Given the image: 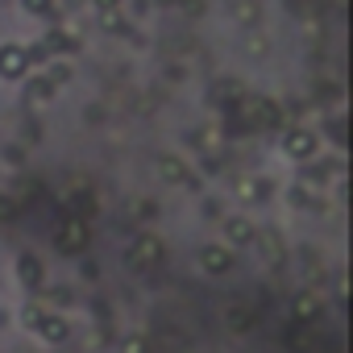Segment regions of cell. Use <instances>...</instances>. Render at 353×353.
Masks as SVG:
<instances>
[{
    "label": "cell",
    "instance_id": "277c9868",
    "mask_svg": "<svg viewBox=\"0 0 353 353\" xmlns=\"http://www.w3.org/2000/svg\"><path fill=\"white\" fill-rule=\"evenodd\" d=\"M121 0H96V9H117Z\"/></svg>",
    "mask_w": 353,
    "mask_h": 353
},
{
    "label": "cell",
    "instance_id": "3957f363",
    "mask_svg": "<svg viewBox=\"0 0 353 353\" xmlns=\"http://www.w3.org/2000/svg\"><path fill=\"white\" fill-rule=\"evenodd\" d=\"M26 9H34V13H50V0H26Z\"/></svg>",
    "mask_w": 353,
    "mask_h": 353
},
{
    "label": "cell",
    "instance_id": "7a4b0ae2",
    "mask_svg": "<svg viewBox=\"0 0 353 353\" xmlns=\"http://www.w3.org/2000/svg\"><path fill=\"white\" fill-rule=\"evenodd\" d=\"M233 9H237V17H245V21H258V0H233Z\"/></svg>",
    "mask_w": 353,
    "mask_h": 353
},
{
    "label": "cell",
    "instance_id": "6da1fadb",
    "mask_svg": "<svg viewBox=\"0 0 353 353\" xmlns=\"http://www.w3.org/2000/svg\"><path fill=\"white\" fill-rule=\"evenodd\" d=\"M21 63H26V54H21L17 46H5V50H0V71L17 75V71H21Z\"/></svg>",
    "mask_w": 353,
    "mask_h": 353
}]
</instances>
